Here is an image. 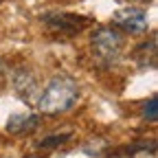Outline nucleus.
Here are the masks:
<instances>
[{"mask_svg": "<svg viewBox=\"0 0 158 158\" xmlns=\"http://www.w3.org/2000/svg\"><path fill=\"white\" fill-rule=\"evenodd\" d=\"M77 99H79V88L75 79L68 75H57L40 92L35 106L42 114H62L77 103Z\"/></svg>", "mask_w": 158, "mask_h": 158, "instance_id": "f257e3e1", "label": "nucleus"}, {"mask_svg": "<svg viewBox=\"0 0 158 158\" xmlns=\"http://www.w3.org/2000/svg\"><path fill=\"white\" fill-rule=\"evenodd\" d=\"M92 48L97 51L99 57L112 62V59L118 57V53L123 48V35L112 27H101L92 35Z\"/></svg>", "mask_w": 158, "mask_h": 158, "instance_id": "f03ea898", "label": "nucleus"}, {"mask_svg": "<svg viewBox=\"0 0 158 158\" xmlns=\"http://www.w3.org/2000/svg\"><path fill=\"white\" fill-rule=\"evenodd\" d=\"M112 22L116 27H121L123 31L132 33V35H138V33L147 31V15L138 7H121L112 15Z\"/></svg>", "mask_w": 158, "mask_h": 158, "instance_id": "7ed1b4c3", "label": "nucleus"}, {"mask_svg": "<svg viewBox=\"0 0 158 158\" xmlns=\"http://www.w3.org/2000/svg\"><path fill=\"white\" fill-rule=\"evenodd\" d=\"M37 127V116L33 114H13L7 121V130L11 134H24Z\"/></svg>", "mask_w": 158, "mask_h": 158, "instance_id": "20e7f679", "label": "nucleus"}, {"mask_svg": "<svg viewBox=\"0 0 158 158\" xmlns=\"http://www.w3.org/2000/svg\"><path fill=\"white\" fill-rule=\"evenodd\" d=\"M15 88H18V92L22 94V97H40V90H37V81L29 75V73H22L20 70L18 75H15ZM37 101V99H35Z\"/></svg>", "mask_w": 158, "mask_h": 158, "instance_id": "39448f33", "label": "nucleus"}, {"mask_svg": "<svg viewBox=\"0 0 158 158\" xmlns=\"http://www.w3.org/2000/svg\"><path fill=\"white\" fill-rule=\"evenodd\" d=\"M143 114H145V118H149V121H156L158 118V99L156 97H149V101L145 103Z\"/></svg>", "mask_w": 158, "mask_h": 158, "instance_id": "423d86ee", "label": "nucleus"}, {"mask_svg": "<svg viewBox=\"0 0 158 158\" xmlns=\"http://www.w3.org/2000/svg\"><path fill=\"white\" fill-rule=\"evenodd\" d=\"M68 136H70V134H64V136H53V138H46V141H42V147H48V145H59V143L68 141Z\"/></svg>", "mask_w": 158, "mask_h": 158, "instance_id": "0eeeda50", "label": "nucleus"}, {"mask_svg": "<svg viewBox=\"0 0 158 158\" xmlns=\"http://www.w3.org/2000/svg\"><path fill=\"white\" fill-rule=\"evenodd\" d=\"M29 158H40V156H29Z\"/></svg>", "mask_w": 158, "mask_h": 158, "instance_id": "6e6552de", "label": "nucleus"}]
</instances>
